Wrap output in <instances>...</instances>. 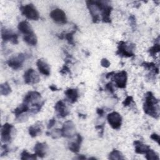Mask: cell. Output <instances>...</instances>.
Returning <instances> with one entry per match:
<instances>
[{
  "label": "cell",
  "instance_id": "1",
  "mask_svg": "<svg viewBox=\"0 0 160 160\" xmlns=\"http://www.w3.org/2000/svg\"><path fill=\"white\" fill-rule=\"evenodd\" d=\"M159 100L154 96L151 92H147L145 96V101L143 104V110L144 112L158 119L159 117Z\"/></svg>",
  "mask_w": 160,
  "mask_h": 160
},
{
  "label": "cell",
  "instance_id": "2",
  "mask_svg": "<svg viewBox=\"0 0 160 160\" xmlns=\"http://www.w3.org/2000/svg\"><path fill=\"white\" fill-rule=\"evenodd\" d=\"M23 102L31 105L30 112L32 114L38 113L44 104V101L42 99L41 94L38 91H29L24 96Z\"/></svg>",
  "mask_w": 160,
  "mask_h": 160
},
{
  "label": "cell",
  "instance_id": "3",
  "mask_svg": "<svg viewBox=\"0 0 160 160\" xmlns=\"http://www.w3.org/2000/svg\"><path fill=\"white\" fill-rule=\"evenodd\" d=\"M135 48L136 46L133 43L121 41L118 42V50L116 54L121 57L130 58L134 55Z\"/></svg>",
  "mask_w": 160,
  "mask_h": 160
},
{
  "label": "cell",
  "instance_id": "4",
  "mask_svg": "<svg viewBox=\"0 0 160 160\" xmlns=\"http://www.w3.org/2000/svg\"><path fill=\"white\" fill-rule=\"evenodd\" d=\"M19 9L22 15L29 19L37 21L39 19V14L32 4H28L21 6Z\"/></svg>",
  "mask_w": 160,
  "mask_h": 160
},
{
  "label": "cell",
  "instance_id": "5",
  "mask_svg": "<svg viewBox=\"0 0 160 160\" xmlns=\"http://www.w3.org/2000/svg\"><path fill=\"white\" fill-rule=\"evenodd\" d=\"M27 58V54L25 53H19L11 58L8 61V65L14 70H18L22 68V64Z\"/></svg>",
  "mask_w": 160,
  "mask_h": 160
},
{
  "label": "cell",
  "instance_id": "6",
  "mask_svg": "<svg viewBox=\"0 0 160 160\" xmlns=\"http://www.w3.org/2000/svg\"><path fill=\"white\" fill-rule=\"evenodd\" d=\"M101 13V19L103 22L111 23V19L110 18L111 12L112 10L111 6L106 4L105 2L96 1Z\"/></svg>",
  "mask_w": 160,
  "mask_h": 160
},
{
  "label": "cell",
  "instance_id": "7",
  "mask_svg": "<svg viewBox=\"0 0 160 160\" xmlns=\"http://www.w3.org/2000/svg\"><path fill=\"white\" fill-rule=\"evenodd\" d=\"M86 6L89 11V13L92 17V20L94 23L98 22L100 20L99 14L100 9L97 4L96 1H91L89 0L86 1Z\"/></svg>",
  "mask_w": 160,
  "mask_h": 160
},
{
  "label": "cell",
  "instance_id": "8",
  "mask_svg": "<svg viewBox=\"0 0 160 160\" xmlns=\"http://www.w3.org/2000/svg\"><path fill=\"white\" fill-rule=\"evenodd\" d=\"M61 129V136L64 138H72L76 134V126L72 121H66L63 123Z\"/></svg>",
  "mask_w": 160,
  "mask_h": 160
},
{
  "label": "cell",
  "instance_id": "9",
  "mask_svg": "<svg viewBox=\"0 0 160 160\" xmlns=\"http://www.w3.org/2000/svg\"><path fill=\"white\" fill-rule=\"evenodd\" d=\"M107 120L112 129L118 130L121 128L122 124V117L118 112L114 111L108 114L107 116Z\"/></svg>",
  "mask_w": 160,
  "mask_h": 160
},
{
  "label": "cell",
  "instance_id": "10",
  "mask_svg": "<svg viewBox=\"0 0 160 160\" xmlns=\"http://www.w3.org/2000/svg\"><path fill=\"white\" fill-rule=\"evenodd\" d=\"M23 78L26 84H34L40 81L38 74L32 68H29L25 71Z\"/></svg>",
  "mask_w": 160,
  "mask_h": 160
},
{
  "label": "cell",
  "instance_id": "11",
  "mask_svg": "<svg viewBox=\"0 0 160 160\" xmlns=\"http://www.w3.org/2000/svg\"><path fill=\"white\" fill-rule=\"evenodd\" d=\"M113 81L115 82L116 87L119 88H125L126 86L128 74L126 71H121L113 75Z\"/></svg>",
  "mask_w": 160,
  "mask_h": 160
},
{
  "label": "cell",
  "instance_id": "12",
  "mask_svg": "<svg viewBox=\"0 0 160 160\" xmlns=\"http://www.w3.org/2000/svg\"><path fill=\"white\" fill-rule=\"evenodd\" d=\"M14 126L9 123H5L1 128V141L4 142H9L12 139V134Z\"/></svg>",
  "mask_w": 160,
  "mask_h": 160
},
{
  "label": "cell",
  "instance_id": "13",
  "mask_svg": "<svg viewBox=\"0 0 160 160\" xmlns=\"http://www.w3.org/2000/svg\"><path fill=\"white\" fill-rule=\"evenodd\" d=\"M50 17L56 23L66 24L67 18L65 12L61 9H55L50 13Z\"/></svg>",
  "mask_w": 160,
  "mask_h": 160
},
{
  "label": "cell",
  "instance_id": "14",
  "mask_svg": "<svg viewBox=\"0 0 160 160\" xmlns=\"http://www.w3.org/2000/svg\"><path fill=\"white\" fill-rule=\"evenodd\" d=\"M1 38L5 42L10 41L14 44H17L18 43V34L13 32L10 29H7L6 28H2V29H1Z\"/></svg>",
  "mask_w": 160,
  "mask_h": 160
},
{
  "label": "cell",
  "instance_id": "15",
  "mask_svg": "<svg viewBox=\"0 0 160 160\" xmlns=\"http://www.w3.org/2000/svg\"><path fill=\"white\" fill-rule=\"evenodd\" d=\"M54 109L58 118H65L69 114V110L62 100H59L56 103Z\"/></svg>",
  "mask_w": 160,
  "mask_h": 160
},
{
  "label": "cell",
  "instance_id": "16",
  "mask_svg": "<svg viewBox=\"0 0 160 160\" xmlns=\"http://www.w3.org/2000/svg\"><path fill=\"white\" fill-rule=\"evenodd\" d=\"M48 147L46 142H37L34 147V153L40 158H44L46 154Z\"/></svg>",
  "mask_w": 160,
  "mask_h": 160
},
{
  "label": "cell",
  "instance_id": "17",
  "mask_svg": "<svg viewBox=\"0 0 160 160\" xmlns=\"http://www.w3.org/2000/svg\"><path fill=\"white\" fill-rule=\"evenodd\" d=\"M36 65L38 67V69L39 71L46 76H49L51 73V70H50V67L49 64L44 61V60L39 59L36 62Z\"/></svg>",
  "mask_w": 160,
  "mask_h": 160
},
{
  "label": "cell",
  "instance_id": "18",
  "mask_svg": "<svg viewBox=\"0 0 160 160\" xmlns=\"http://www.w3.org/2000/svg\"><path fill=\"white\" fill-rule=\"evenodd\" d=\"M74 29L73 30H72L71 31H70L69 32H67V33H61L59 35H57L59 39H66V41H68V42L69 44L72 45V46H75V43H74V41L73 36H74V33L76 32V31L78 29L76 25H75V24H74Z\"/></svg>",
  "mask_w": 160,
  "mask_h": 160
},
{
  "label": "cell",
  "instance_id": "19",
  "mask_svg": "<svg viewBox=\"0 0 160 160\" xmlns=\"http://www.w3.org/2000/svg\"><path fill=\"white\" fill-rule=\"evenodd\" d=\"M65 95L66 96L67 99L71 103H74L77 101L79 95L78 91L77 89L69 88L65 91Z\"/></svg>",
  "mask_w": 160,
  "mask_h": 160
},
{
  "label": "cell",
  "instance_id": "20",
  "mask_svg": "<svg viewBox=\"0 0 160 160\" xmlns=\"http://www.w3.org/2000/svg\"><path fill=\"white\" fill-rule=\"evenodd\" d=\"M18 28L19 31L22 34H24V35H28V34L34 33L31 25L26 21H23L20 22L18 24Z\"/></svg>",
  "mask_w": 160,
  "mask_h": 160
},
{
  "label": "cell",
  "instance_id": "21",
  "mask_svg": "<svg viewBox=\"0 0 160 160\" xmlns=\"http://www.w3.org/2000/svg\"><path fill=\"white\" fill-rule=\"evenodd\" d=\"M76 139L75 141H72L71 142H70L69 144V149L74 152V153H77L79 152V149L81 148V142L82 141V136L78 134L76 135Z\"/></svg>",
  "mask_w": 160,
  "mask_h": 160
},
{
  "label": "cell",
  "instance_id": "22",
  "mask_svg": "<svg viewBox=\"0 0 160 160\" xmlns=\"http://www.w3.org/2000/svg\"><path fill=\"white\" fill-rule=\"evenodd\" d=\"M29 135L32 138H35L42 132V124L41 122H38L35 124L30 126L28 129Z\"/></svg>",
  "mask_w": 160,
  "mask_h": 160
},
{
  "label": "cell",
  "instance_id": "23",
  "mask_svg": "<svg viewBox=\"0 0 160 160\" xmlns=\"http://www.w3.org/2000/svg\"><path fill=\"white\" fill-rule=\"evenodd\" d=\"M135 152L138 154H146V152L150 149V147L146 144H143L139 141H135L134 142Z\"/></svg>",
  "mask_w": 160,
  "mask_h": 160
},
{
  "label": "cell",
  "instance_id": "24",
  "mask_svg": "<svg viewBox=\"0 0 160 160\" xmlns=\"http://www.w3.org/2000/svg\"><path fill=\"white\" fill-rule=\"evenodd\" d=\"M30 111V107L28 104L22 102L19 106H18L13 111V113L14 114L16 118H18L20 116H21L23 113L26 112Z\"/></svg>",
  "mask_w": 160,
  "mask_h": 160
},
{
  "label": "cell",
  "instance_id": "25",
  "mask_svg": "<svg viewBox=\"0 0 160 160\" xmlns=\"http://www.w3.org/2000/svg\"><path fill=\"white\" fill-rule=\"evenodd\" d=\"M141 66H143L144 68L150 70L151 72L154 74H159V68L156 66V64L154 62H143L141 64Z\"/></svg>",
  "mask_w": 160,
  "mask_h": 160
},
{
  "label": "cell",
  "instance_id": "26",
  "mask_svg": "<svg viewBox=\"0 0 160 160\" xmlns=\"http://www.w3.org/2000/svg\"><path fill=\"white\" fill-rule=\"evenodd\" d=\"M23 40L28 44L31 46H35L38 42L37 37L34 33L28 34V35H24V36L23 37Z\"/></svg>",
  "mask_w": 160,
  "mask_h": 160
},
{
  "label": "cell",
  "instance_id": "27",
  "mask_svg": "<svg viewBox=\"0 0 160 160\" xmlns=\"http://www.w3.org/2000/svg\"><path fill=\"white\" fill-rule=\"evenodd\" d=\"M109 159L111 160H121L124 159L121 152L117 149H113L109 154Z\"/></svg>",
  "mask_w": 160,
  "mask_h": 160
},
{
  "label": "cell",
  "instance_id": "28",
  "mask_svg": "<svg viewBox=\"0 0 160 160\" xmlns=\"http://www.w3.org/2000/svg\"><path fill=\"white\" fill-rule=\"evenodd\" d=\"M159 37H158L156 39V42H155L154 46L151 47L149 49L148 51L151 56H154L160 51V45H159Z\"/></svg>",
  "mask_w": 160,
  "mask_h": 160
},
{
  "label": "cell",
  "instance_id": "29",
  "mask_svg": "<svg viewBox=\"0 0 160 160\" xmlns=\"http://www.w3.org/2000/svg\"><path fill=\"white\" fill-rule=\"evenodd\" d=\"M1 94L2 96H8L11 92V88L8 82H4L0 86Z\"/></svg>",
  "mask_w": 160,
  "mask_h": 160
},
{
  "label": "cell",
  "instance_id": "30",
  "mask_svg": "<svg viewBox=\"0 0 160 160\" xmlns=\"http://www.w3.org/2000/svg\"><path fill=\"white\" fill-rule=\"evenodd\" d=\"M146 158L148 160H159V157L157 152H154L151 148L146 153Z\"/></svg>",
  "mask_w": 160,
  "mask_h": 160
},
{
  "label": "cell",
  "instance_id": "31",
  "mask_svg": "<svg viewBox=\"0 0 160 160\" xmlns=\"http://www.w3.org/2000/svg\"><path fill=\"white\" fill-rule=\"evenodd\" d=\"M21 159L22 160H26V159H32L34 160L37 159V155L34 154H29L26 150H24L21 154Z\"/></svg>",
  "mask_w": 160,
  "mask_h": 160
},
{
  "label": "cell",
  "instance_id": "32",
  "mask_svg": "<svg viewBox=\"0 0 160 160\" xmlns=\"http://www.w3.org/2000/svg\"><path fill=\"white\" fill-rule=\"evenodd\" d=\"M46 134L48 136H50L53 139H56V138H58L62 136L60 129H54V131H52L51 132H47Z\"/></svg>",
  "mask_w": 160,
  "mask_h": 160
},
{
  "label": "cell",
  "instance_id": "33",
  "mask_svg": "<svg viewBox=\"0 0 160 160\" xmlns=\"http://www.w3.org/2000/svg\"><path fill=\"white\" fill-rule=\"evenodd\" d=\"M129 24L132 29V31H135L136 29V17L133 14H131L129 16Z\"/></svg>",
  "mask_w": 160,
  "mask_h": 160
},
{
  "label": "cell",
  "instance_id": "34",
  "mask_svg": "<svg viewBox=\"0 0 160 160\" xmlns=\"http://www.w3.org/2000/svg\"><path fill=\"white\" fill-rule=\"evenodd\" d=\"M132 102H133V98L131 96H127L126 98L124 100V101L122 102V104L124 106L126 107L129 106Z\"/></svg>",
  "mask_w": 160,
  "mask_h": 160
},
{
  "label": "cell",
  "instance_id": "35",
  "mask_svg": "<svg viewBox=\"0 0 160 160\" xmlns=\"http://www.w3.org/2000/svg\"><path fill=\"white\" fill-rule=\"evenodd\" d=\"M60 73L61 74H68V73H69V74H70L71 73V71H70V69H69V68L68 67V66L67 65V64H64L63 65V66H62V68L61 69V70H60Z\"/></svg>",
  "mask_w": 160,
  "mask_h": 160
},
{
  "label": "cell",
  "instance_id": "36",
  "mask_svg": "<svg viewBox=\"0 0 160 160\" xmlns=\"http://www.w3.org/2000/svg\"><path fill=\"white\" fill-rule=\"evenodd\" d=\"M111 63L109 62V61L108 59H107L106 58H102L101 60V66L104 67V68H109L110 66Z\"/></svg>",
  "mask_w": 160,
  "mask_h": 160
},
{
  "label": "cell",
  "instance_id": "37",
  "mask_svg": "<svg viewBox=\"0 0 160 160\" xmlns=\"http://www.w3.org/2000/svg\"><path fill=\"white\" fill-rule=\"evenodd\" d=\"M1 149H2V152L1 154V156H3L5 155H7L8 154V152H9V148L8 147V146L6 144H4L1 146Z\"/></svg>",
  "mask_w": 160,
  "mask_h": 160
},
{
  "label": "cell",
  "instance_id": "38",
  "mask_svg": "<svg viewBox=\"0 0 160 160\" xmlns=\"http://www.w3.org/2000/svg\"><path fill=\"white\" fill-rule=\"evenodd\" d=\"M106 89L111 94H114V88H113V85L112 84L111 82H108V84H106Z\"/></svg>",
  "mask_w": 160,
  "mask_h": 160
},
{
  "label": "cell",
  "instance_id": "39",
  "mask_svg": "<svg viewBox=\"0 0 160 160\" xmlns=\"http://www.w3.org/2000/svg\"><path fill=\"white\" fill-rule=\"evenodd\" d=\"M150 138H151L152 140H154V141H155L156 142H157L158 144H160V138H159V136L158 134H156V133H153V134H152L151 135Z\"/></svg>",
  "mask_w": 160,
  "mask_h": 160
},
{
  "label": "cell",
  "instance_id": "40",
  "mask_svg": "<svg viewBox=\"0 0 160 160\" xmlns=\"http://www.w3.org/2000/svg\"><path fill=\"white\" fill-rule=\"evenodd\" d=\"M96 129H97L98 130H99L100 131L99 132V135H101V136H102L103 135V132H104V123L101 124V125H98L95 127Z\"/></svg>",
  "mask_w": 160,
  "mask_h": 160
},
{
  "label": "cell",
  "instance_id": "41",
  "mask_svg": "<svg viewBox=\"0 0 160 160\" xmlns=\"http://www.w3.org/2000/svg\"><path fill=\"white\" fill-rule=\"evenodd\" d=\"M55 123H56V120H55V119L53 118V119H50L49 121V123H48V129H51V128L54 126V125L55 124Z\"/></svg>",
  "mask_w": 160,
  "mask_h": 160
},
{
  "label": "cell",
  "instance_id": "42",
  "mask_svg": "<svg viewBox=\"0 0 160 160\" xmlns=\"http://www.w3.org/2000/svg\"><path fill=\"white\" fill-rule=\"evenodd\" d=\"M96 112L97 114L99 116H102L104 114V111L101 108H98L97 110H96Z\"/></svg>",
  "mask_w": 160,
  "mask_h": 160
},
{
  "label": "cell",
  "instance_id": "43",
  "mask_svg": "<svg viewBox=\"0 0 160 160\" xmlns=\"http://www.w3.org/2000/svg\"><path fill=\"white\" fill-rule=\"evenodd\" d=\"M49 88L52 91H58L59 90V89H58L57 88V86L56 85H54V84H52V85H50L49 86Z\"/></svg>",
  "mask_w": 160,
  "mask_h": 160
},
{
  "label": "cell",
  "instance_id": "44",
  "mask_svg": "<svg viewBox=\"0 0 160 160\" xmlns=\"http://www.w3.org/2000/svg\"><path fill=\"white\" fill-rule=\"evenodd\" d=\"M114 74H115V72H114V71H112V72H110L108 73V74L106 75V78L108 79V78H109L110 77L112 76H113Z\"/></svg>",
  "mask_w": 160,
  "mask_h": 160
},
{
  "label": "cell",
  "instance_id": "45",
  "mask_svg": "<svg viewBox=\"0 0 160 160\" xmlns=\"http://www.w3.org/2000/svg\"><path fill=\"white\" fill-rule=\"evenodd\" d=\"M78 159H86V158L84 155H79L78 157Z\"/></svg>",
  "mask_w": 160,
  "mask_h": 160
},
{
  "label": "cell",
  "instance_id": "46",
  "mask_svg": "<svg viewBox=\"0 0 160 160\" xmlns=\"http://www.w3.org/2000/svg\"><path fill=\"white\" fill-rule=\"evenodd\" d=\"M89 159H96V158H89Z\"/></svg>",
  "mask_w": 160,
  "mask_h": 160
}]
</instances>
